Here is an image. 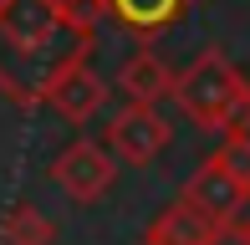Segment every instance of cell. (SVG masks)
I'll use <instances>...</instances> for the list:
<instances>
[{"instance_id": "5bb4252c", "label": "cell", "mask_w": 250, "mask_h": 245, "mask_svg": "<svg viewBox=\"0 0 250 245\" xmlns=\"http://www.w3.org/2000/svg\"><path fill=\"white\" fill-rule=\"evenodd\" d=\"M209 245H250V230L240 225V220H225L220 230H214V240Z\"/></svg>"}, {"instance_id": "ba28073f", "label": "cell", "mask_w": 250, "mask_h": 245, "mask_svg": "<svg viewBox=\"0 0 250 245\" xmlns=\"http://www.w3.org/2000/svg\"><path fill=\"white\" fill-rule=\"evenodd\" d=\"M112 87L123 92V102H168V87H174V72H168V61L158 57V51L138 46L128 51V57L118 61V77H112Z\"/></svg>"}, {"instance_id": "8fae6325", "label": "cell", "mask_w": 250, "mask_h": 245, "mask_svg": "<svg viewBox=\"0 0 250 245\" xmlns=\"http://www.w3.org/2000/svg\"><path fill=\"white\" fill-rule=\"evenodd\" d=\"M102 20H107V0H62V26H66V36L92 41Z\"/></svg>"}, {"instance_id": "5b68a950", "label": "cell", "mask_w": 250, "mask_h": 245, "mask_svg": "<svg viewBox=\"0 0 250 245\" xmlns=\"http://www.w3.org/2000/svg\"><path fill=\"white\" fill-rule=\"evenodd\" d=\"M51 184L62 189L72 204H97V199L112 194V184H118V159H112L107 143H97V138H72L51 159Z\"/></svg>"}, {"instance_id": "7a4b0ae2", "label": "cell", "mask_w": 250, "mask_h": 245, "mask_svg": "<svg viewBox=\"0 0 250 245\" xmlns=\"http://www.w3.org/2000/svg\"><path fill=\"white\" fill-rule=\"evenodd\" d=\"M245 82H250V77H245V72H240V66H235L230 57H225L220 46H204L199 57L184 66V72H174L168 102H174L179 113L194 122L199 133H220Z\"/></svg>"}, {"instance_id": "277c9868", "label": "cell", "mask_w": 250, "mask_h": 245, "mask_svg": "<svg viewBox=\"0 0 250 245\" xmlns=\"http://www.w3.org/2000/svg\"><path fill=\"white\" fill-rule=\"evenodd\" d=\"M87 57H92V41H77L66 51V61L56 66V77L46 87V102H41V107H56L66 122H92L112 97V82H102Z\"/></svg>"}, {"instance_id": "7c38bea8", "label": "cell", "mask_w": 250, "mask_h": 245, "mask_svg": "<svg viewBox=\"0 0 250 245\" xmlns=\"http://www.w3.org/2000/svg\"><path fill=\"white\" fill-rule=\"evenodd\" d=\"M214 153H220L225 169L250 189V133H230V138H220V148H214Z\"/></svg>"}, {"instance_id": "3957f363", "label": "cell", "mask_w": 250, "mask_h": 245, "mask_svg": "<svg viewBox=\"0 0 250 245\" xmlns=\"http://www.w3.org/2000/svg\"><path fill=\"white\" fill-rule=\"evenodd\" d=\"M102 143H107V153L118 163L148 169L158 153L174 143V128H168V118L158 113L153 102H123L118 113L107 118V128H102Z\"/></svg>"}, {"instance_id": "4fadbf2b", "label": "cell", "mask_w": 250, "mask_h": 245, "mask_svg": "<svg viewBox=\"0 0 250 245\" xmlns=\"http://www.w3.org/2000/svg\"><path fill=\"white\" fill-rule=\"evenodd\" d=\"M230 133H250V82L240 87V97H235V107H230V118H225L220 138H230Z\"/></svg>"}, {"instance_id": "30bf717a", "label": "cell", "mask_w": 250, "mask_h": 245, "mask_svg": "<svg viewBox=\"0 0 250 245\" xmlns=\"http://www.w3.org/2000/svg\"><path fill=\"white\" fill-rule=\"evenodd\" d=\"M0 245H56V225L31 199H21L0 215Z\"/></svg>"}, {"instance_id": "8992f818", "label": "cell", "mask_w": 250, "mask_h": 245, "mask_svg": "<svg viewBox=\"0 0 250 245\" xmlns=\"http://www.w3.org/2000/svg\"><path fill=\"white\" fill-rule=\"evenodd\" d=\"M179 194H184L194 209H204L209 220H220V225H225V220H235V215H240V204L250 199V189L235 179L230 169H225V159H220V153H209V159H204L199 169L184 179V189H179Z\"/></svg>"}, {"instance_id": "6da1fadb", "label": "cell", "mask_w": 250, "mask_h": 245, "mask_svg": "<svg viewBox=\"0 0 250 245\" xmlns=\"http://www.w3.org/2000/svg\"><path fill=\"white\" fill-rule=\"evenodd\" d=\"M62 0H0V97L16 107H41L56 66L77 46L62 41Z\"/></svg>"}, {"instance_id": "9c48e42d", "label": "cell", "mask_w": 250, "mask_h": 245, "mask_svg": "<svg viewBox=\"0 0 250 245\" xmlns=\"http://www.w3.org/2000/svg\"><path fill=\"white\" fill-rule=\"evenodd\" d=\"M194 0H107V20H118L128 36L138 41H153L164 31H174L179 20L189 16Z\"/></svg>"}, {"instance_id": "52a82bcc", "label": "cell", "mask_w": 250, "mask_h": 245, "mask_svg": "<svg viewBox=\"0 0 250 245\" xmlns=\"http://www.w3.org/2000/svg\"><path fill=\"white\" fill-rule=\"evenodd\" d=\"M214 230H220V220H209L204 209H194L184 194H179L174 204H164L148 225H143L138 245H209Z\"/></svg>"}, {"instance_id": "9a60e30c", "label": "cell", "mask_w": 250, "mask_h": 245, "mask_svg": "<svg viewBox=\"0 0 250 245\" xmlns=\"http://www.w3.org/2000/svg\"><path fill=\"white\" fill-rule=\"evenodd\" d=\"M235 220H240V225L250 230V199H245V204H240V215H235Z\"/></svg>"}]
</instances>
